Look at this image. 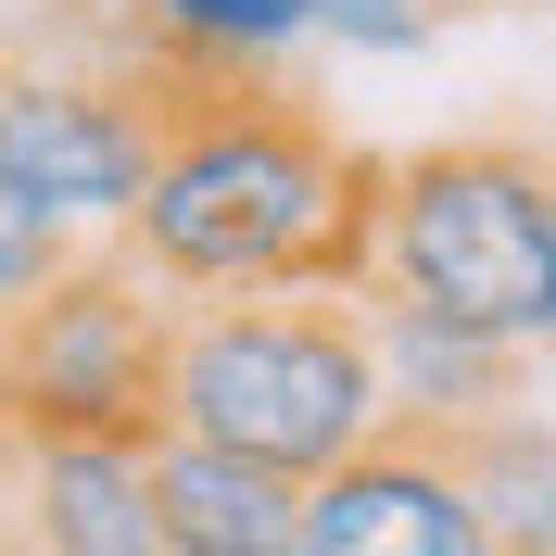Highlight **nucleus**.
I'll use <instances>...</instances> for the list:
<instances>
[{
    "instance_id": "nucleus-1",
    "label": "nucleus",
    "mask_w": 556,
    "mask_h": 556,
    "mask_svg": "<svg viewBox=\"0 0 556 556\" xmlns=\"http://www.w3.org/2000/svg\"><path fill=\"white\" fill-rule=\"evenodd\" d=\"M380 152H354L278 64H165L152 51V165L102 241L165 291H278L367 266Z\"/></svg>"
},
{
    "instance_id": "nucleus-2",
    "label": "nucleus",
    "mask_w": 556,
    "mask_h": 556,
    "mask_svg": "<svg viewBox=\"0 0 556 556\" xmlns=\"http://www.w3.org/2000/svg\"><path fill=\"white\" fill-rule=\"evenodd\" d=\"M165 430L253 455L278 481L329 468L342 443L380 430V354H367V304L354 278H278V291H177L165 316V380H152Z\"/></svg>"
},
{
    "instance_id": "nucleus-3",
    "label": "nucleus",
    "mask_w": 556,
    "mask_h": 556,
    "mask_svg": "<svg viewBox=\"0 0 556 556\" xmlns=\"http://www.w3.org/2000/svg\"><path fill=\"white\" fill-rule=\"evenodd\" d=\"M544 266H556V152L531 139H417L380 152L367 190V266L354 291L443 304L481 329H544Z\"/></svg>"
},
{
    "instance_id": "nucleus-4",
    "label": "nucleus",
    "mask_w": 556,
    "mask_h": 556,
    "mask_svg": "<svg viewBox=\"0 0 556 556\" xmlns=\"http://www.w3.org/2000/svg\"><path fill=\"white\" fill-rule=\"evenodd\" d=\"M152 165V38L102 0H64L51 26L0 38V177L76 241H102Z\"/></svg>"
},
{
    "instance_id": "nucleus-5",
    "label": "nucleus",
    "mask_w": 556,
    "mask_h": 556,
    "mask_svg": "<svg viewBox=\"0 0 556 556\" xmlns=\"http://www.w3.org/2000/svg\"><path fill=\"white\" fill-rule=\"evenodd\" d=\"M177 291L139 278L114 241H76L64 266L0 304V430H114L152 443V380H165Z\"/></svg>"
},
{
    "instance_id": "nucleus-6",
    "label": "nucleus",
    "mask_w": 556,
    "mask_h": 556,
    "mask_svg": "<svg viewBox=\"0 0 556 556\" xmlns=\"http://www.w3.org/2000/svg\"><path fill=\"white\" fill-rule=\"evenodd\" d=\"M291 556H493L443 417H380L367 443L304 468L291 481Z\"/></svg>"
},
{
    "instance_id": "nucleus-7",
    "label": "nucleus",
    "mask_w": 556,
    "mask_h": 556,
    "mask_svg": "<svg viewBox=\"0 0 556 556\" xmlns=\"http://www.w3.org/2000/svg\"><path fill=\"white\" fill-rule=\"evenodd\" d=\"M0 544L165 556V531H152V443H114V430H0Z\"/></svg>"
},
{
    "instance_id": "nucleus-8",
    "label": "nucleus",
    "mask_w": 556,
    "mask_h": 556,
    "mask_svg": "<svg viewBox=\"0 0 556 556\" xmlns=\"http://www.w3.org/2000/svg\"><path fill=\"white\" fill-rule=\"evenodd\" d=\"M367 304V354H380V405L392 417H481L519 405V329H481V316L443 304H392V291H354Z\"/></svg>"
},
{
    "instance_id": "nucleus-9",
    "label": "nucleus",
    "mask_w": 556,
    "mask_h": 556,
    "mask_svg": "<svg viewBox=\"0 0 556 556\" xmlns=\"http://www.w3.org/2000/svg\"><path fill=\"white\" fill-rule=\"evenodd\" d=\"M152 531L165 556H291V481L203 430H152Z\"/></svg>"
},
{
    "instance_id": "nucleus-10",
    "label": "nucleus",
    "mask_w": 556,
    "mask_h": 556,
    "mask_svg": "<svg viewBox=\"0 0 556 556\" xmlns=\"http://www.w3.org/2000/svg\"><path fill=\"white\" fill-rule=\"evenodd\" d=\"M455 468L481 493V531L519 556H556V417L531 405H481V417H443Z\"/></svg>"
},
{
    "instance_id": "nucleus-11",
    "label": "nucleus",
    "mask_w": 556,
    "mask_h": 556,
    "mask_svg": "<svg viewBox=\"0 0 556 556\" xmlns=\"http://www.w3.org/2000/svg\"><path fill=\"white\" fill-rule=\"evenodd\" d=\"M127 26L165 64H278L304 38V0H139Z\"/></svg>"
},
{
    "instance_id": "nucleus-12",
    "label": "nucleus",
    "mask_w": 556,
    "mask_h": 556,
    "mask_svg": "<svg viewBox=\"0 0 556 556\" xmlns=\"http://www.w3.org/2000/svg\"><path fill=\"white\" fill-rule=\"evenodd\" d=\"M64 253H76V228H64V215H38L13 177H0V304H13V291H38Z\"/></svg>"
},
{
    "instance_id": "nucleus-13",
    "label": "nucleus",
    "mask_w": 556,
    "mask_h": 556,
    "mask_svg": "<svg viewBox=\"0 0 556 556\" xmlns=\"http://www.w3.org/2000/svg\"><path fill=\"white\" fill-rule=\"evenodd\" d=\"M544 329H556V266H544Z\"/></svg>"
}]
</instances>
